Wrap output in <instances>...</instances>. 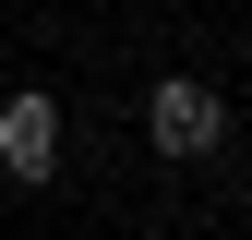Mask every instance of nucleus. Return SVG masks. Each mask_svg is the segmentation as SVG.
<instances>
[{
  "mask_svg": "<svg viewBox=\"0 0 252 240\" xmlns=\"http://www.w3.org/2000/svg\"><path fill=\"white\" fill-rule=\"evenodd\" d=\"M144 132H156V156H216V144H228V96H216L204 72H156Z\"/></svg>",
  "mask_w": 252,
  "mask_h": 240,
  "instance_id": "nucleus-1",
  "label": "nucleus"
},
{
  "mask_svg": "<svg viewBox=\"0 0 252 240\" xmlns=\"http://www.w3.org/2000/svg\"><path fill=\"white\" fill-rule=\"evenodd\" d=\"M0 180H60V96L48 84H24V96H0Z\"/></svg>",
  "mask_w": 252,
  "mask_h": 240,
  "instance_id": "nucleus-2",
  "label": "nucleus"
}]
</instances>
